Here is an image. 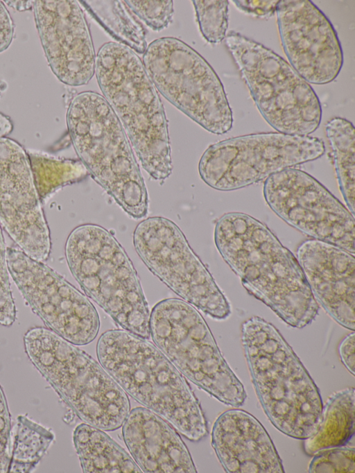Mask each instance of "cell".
Masks as SVG:
<instances>
[{
	"label": "cell",
	"mask_w": 355,
	"mask_h": 473,
	"mask_svg": "<svg viewBox=\"0 0 355 473\" xmlns=\"http://www.w3.org/2000/svg\"><path fill=\"white\" fill-rule=\"evenodd\" d=\"M214 241L248 292L288 325L303 328L315 320L319 304L297 258L266 225L226 213L216 223Z\"/></svg>",
	"instance_id": "cell-1"
},
{
	"label": "cell",
	"mask_w": 355,
	"mask_h": 473,
	"mask_svg": "<svg viewBox=\"0 0 355 473\" xmlns=\"http://www.w3.org/2000/svg\"><path fill=\"white\" fill-rule=\"evenodd\" d=\"M96 354L127 394L189 440L207 436L205 416L190 385L157 347L124 329H110L99 337Z\"/></svg>",
	"instance_id": "cell-2"
},
{
	"label": "cell",
	"mask_w": 355,
	"mask_h": 473,
	"mask_svg": "<svg viewBox=\"0 0 355 473\" xmlns=\"http://www.w3.org/2000/svg\"><path fill=\"white\" fill-rule=\"evenodd\" d=\"M241 341L254 389L273 426L304 440L322 419L319 390L279 330L259 316L241 325Z\"/></svg>",
	"instance_id": "cell-3"
},
{
	"label": "cell",
	"mask_w": 355,
	"mask_h": 473,
	"mask_svg": "<svg viewBox=\"0 0 355 473\" xmlns=\"http://www.w3.org/2000/svg\"><path fill=\"white\" fill-rule=\"evenodd\" d=\"M95 73L143 168L162 183L173 169L168 121L141 58L125 45L107 42L96 57Z\"/></svg>",
	"instance_id": "cell-4"
},
{
	"label": "cell",
	"mask_w": 355,
	"mask_h": 473,
	"mask_svg": "<svg viewBox=\"0 0 355 473\" xmlns=\"http://www.w3.org/2000/svg\"><path fill=\"white\" fill-rule=\"evenodd\" d=\"M69 133L80 162L130 216L147 215V189L124 129L106 99L85 91L67 112Z\"/></svg>",
	"instance_id": "cell-5"
},
{
	"label": "cell",
	"mask_w": 355,
	"mask_h": 473,
	"mask_svg": "<svg viewBox=\"0 0 355 473\" xmlns=\"http://www.w3.org/2000/svg\"><path fill=\"white\" fill-rule=\"evenodd\" d=\"M24 345L33 365L80 420L108 431L123 425L128 396L91 356L45 327L29 329Z\"/></svg>",
	"instance_id": "cell-6"
},
{
	"label": "cell",
	"mask_w": 355,
	"mask_h": 473,
	"mask_svg": "<svg viewBox=\"0 0 355 473\" xmlns=\"http://www.w3.org/2000/svg\"><path fill=\"white\" fill-rule=\"evenodd\" d=\"M65 256L81 289L118 325L150 338V313L138 275L110 231L93 223L75 227L67 237Z\"/></svg>",
	"instance_id": "cell-7"
},
{
	"label": "cell",
	"mask_w": 355,
	"mask_h": 473,
	"mask_svg": "<svg viewBox=\"0 0 355 473\" xmlns=\"http://www.w3.org/2000/svg\"><path fill=\"white\" fill-rule=\"evenodd\" d=\"M150 334L155 345L195 385L225 404H244V386L196 307L182 299L161 300L150 314Z\"/></svg>",
	"instance_id": "cell-8"
},
{
	"label": "cell",
	"mask_w": 355,
	"mask_h": 473,
	"mask_svg": "<svg viewBox=\"0 0 355 473\" xmlns=\"http://www.w3.org/2000/svg\"><path fill=\"white\" fill-rule=\"evenodd\" d=\"M264 119L280 133L308 136L322 120L320 101L311 85L281 56L239 33L225 38Z\"/></svg>",
	"instance_id": "cell-9"
},
{
	"label": "cell",
	"mask_w": 355,
	"mask_h": 473,
	"mask_svg": "<svg viewBox=\"0 0 355 473\" xmlns=\"http://www.w3.org/2000/svg\"><path fill=\"white\" fill-rule=\"evenodd\" d=\"M143 64L159 93L204 129L216 135L232 129L233 113L223 85L190 46L176 37L158 38L147 46Z\"/></svg>",
	"instance_id": "cell-10"
},
{
	"label": "cell",
	"mask_w": 355,
	"mask_h": 473,
	"mask_svg": "<svg viewBox=\"0 0 355 473\" xmlns=\"http://www.w3.org/2000/svg\"><path fill=\"white\" fill-rule=\"evenodd\" d=\"M325 152L315 137L262 132L210 145L198 164L201 179L218 191H233L267 179L285 169L315 160Z\"/></svg>",
	"instance_id": "cell-11"
},
{
	"label": "cell",
	"mask_w": 355,
	"mask_h": 473,
	"mask_svg": "<svg viewBox=\"0 0 355 473\" xmlns=\"http://www.w3.org/2000/svg\"><path fill=\"white\" fill-rule=\"evenodd\" d=\"M133 244L148 269L185 302L215 320L230 316V302L174 222L162 216L143 220Z\"/></svg>",
	"instance_id": "cell-12"
},
{
	"label": "cell",
	"mask_w": 355,
	"mask_h": 473,
	"mask_svg": "<svg viewBox=\"0 0 355 473\" xmlns=\"http://www.w3.org/2000/svg\"><path fill=\"white\" fill-rule=\"evenodd\" d=\"M6 261L24 300L49 329L75 345H87L96 338L98 313L84 294L20 248L8 247Z\"/></svg>",
	"instance_id": "cell-13"
},
{
	"label": "cell",
	"mask_w": 355,
	"mask_h": 473,
	"mask_svg": "<svg viewBox=\"0 0 355 473\" xmlns=\"http://www.w3.org/2000/svg\"><path fill=\"white\" fill-rule=\"evenodd\" d=\"M263 193L270 209L288 224L354 255V216L313 176L285 169L266 180Z\"/></svg>",
	"instance_id": "cell-14"
},
{
	"label": "cell",
	"mask_w": 355,
	"mask_h": 473,
	"mask_svg": "<svg viewBox=\"0 0 355 473\" xmlns=\"http://www.w3.org/2000/svg\"><path fill=\"white\" fill-rule=\"evenodd\" d=\"M0 223L21 250L46 261L51 243L27 151L16 141L0 137Z\"/></svg>",
	"instance_id": "cell-15"
},
{
	"label": "cell",
	"mask_w": 355,
	"mask_h": 473,
	"mask_svg": "<svg viewBox=\"0 0 355 473\" xmlns=\"http://www.w3.org/2000/svg\"><path fill=\"white\" fill-rule=\"evenodd\" d=\"M276 13L291 66L310 83L324 85L334 80L343 64V52L326 15L309 0H281Z\"/></svg>",
	"instance_id": "cell-16"
},
{
	"label": "cell",
	"mask_w": 355,
	"mask_h": 473,
	"mask_svg": "<svg viewBox=\"0 0 355 473\" xmlns=\"http://www.w3.org/2000/svg\"><path fill=\"white\" fill-rule=\"evenodd\" d=\"M49 64L70 86L87 84L95 72L96 53L85 14L77 1L37 0L33 5Z\"/></svg>",
	"instance_id": "cell-17"
},
{
	"label": "cell",
	"mask_w": 355,
	"mask_h": 473,
	"mask_svg": "<svg viewBox=\"0 0 355 473\" xmlns=\"http://www.w3.org/2000/svg\"><path fill=\"white\" fill-rule=\"evenodd\" d=\"M296 255L317 302L338 323L354 331V255L334 244L310 239L299 246Z\"/></svg>",
	"instance_id": "cell-18"
},
{
	"label": "cell",
	"mask_w": 355,
	"mask_h": 473,
	"mask_svg": "<svg viewBox=\"0 0 355 473\" xmlns=\"http://www.w3.org/2000/svg\"><path fill=\"white\" fill-rule=\"evenodd\" d=\"M211 445L227 472H284L266 429L244 410L230 409L216 418L211 430Z\"/></svg>",
	"instance_id": "cell-19"
},
{
	"label": "cell",
	"mask_w": 355,
	"mask_h": 473,
	"mask_svg": "<svg viewBox=\"0 0 355 473\" xmlns=\"http://www.w3.org/2000/svg\"><path fill=\"white\" fill-rule=\"evenodd\" d=\"M125 444L142 472L196 473L192 457L179 433L148 408L130 411L122 425Z\"/></svg>",
	"instance_id": "cell-20"
},
{
	"label": "cell",
	"mask_w": 355,
	"mask_h": 473,
	"mask_svg": "<svg viewBox=\"0 0 355 473\" xmlns=\"http://www.w3.org/2000/svg\"><path fill=\"white\" fill-rule=\"evenodd\" d=\"M73 441L83 472H142L125 449L103 430L87 423L80 424L73 431Z\"/></svg>",
	"instance_id": "cell-21"
},
{
	"label": "cell",
	"mask_w": 355,
	"mask_h": 473,
	"mask_svg": "<svg viewBox=\"0 0 355 473\" xmlns=\"http://www.w3.org/2000/svg\"><path fill=\"white\" fill-rule=\"evenodd\" d=\"M354 388H347L332 395L322 410L317 430L304 439L305 453L313 456L325 449L345 445L354 434Z\"/></svg>",
	"instance_id": "cell-22"
},
{
	"label": "cell",
	"mask_w": 355,
	"mask_h": 473,
	"mask_svg": "<svg viewBox=\"0 0 355 473\" xmlns=\"http://www.w3.org/2000/svg\"><path fill=\"white\" fill-rule=\"evenodd\" d=\"M89 15L118 43L138 53L147 48L146 30L125 1H80Z\"/></svg>",
	"instance_id": "cell-23"
},
{
	"label": "cell",
	"mask_w": 355,
	"mask_h": 473,
	"mask_svg": "<svg viewBox=\"0 0 355 473\" xmlns=\"http://www.w3.org/2000/svg\"><path fill=\"white\" fill-rule=\"evenodd\" d=\"M55 440L50 429L19 415L12 430L10 459L8 472H32Z\"/></svg>",
	"instance_id": "cell-24"
},
{
	"label": "cell",
	"mask_w": 355,
	"mask_h": 473,
	"mask_svg": "<svg viewBox=\"0 0 355 473\" xmlns=\"http://www.w3.org/2000/svg\"><path fill=\"white\" fill-rule=\"evenodd\" d=\"M327 137L333 152L338 185L349 212L354 216L355 130L342 117H334L325 125Z\"/></svg>",
	"instance_id": "cell-25"
},
{
	"label": "cell",
	"mask_w": 355,
	"mask_h": 473,
	"mask_svg": "<svg viewBox=\"0 0 355 473\" xmlns=\"http://www.w3.org/2000/svg\"><path fill=\"white\" fill-rule=\"evenodd\" d=\"M27 153L35 187L42 200L58 189L82 180L88 173L79 160L60 159L35 150Z\"/></svg>",
	"instance_id": "cell-26"
},
{
	"label": "cell",
	"mask_w": 355,
	"mask_h": 473,
	"mask_svg": "<svg viewBox=\"0 0 355 473\" xmlns=\"http://www.w3.org/2000/svg\"><path fill=\"white\" fill-rule=\"evenodd\" d=\"M193 3L203 37L211 44L220 43L227 35L229 1L195 0Z\"/></svg>",
	"instance_id": "cell-27"
},
{
	"label": "cell",
	"mask_w": 355,
	"mask_h": 473,
	"mask_svg": "<svg viewBox=\"0 0 355 473\" xmlns=\"http://www.w3.org/2000/svg\"><path fill=\"white\" fill-rule=\"evenodd\" d=\"M309 465L311 473H354L355 449L339 446L321 450L314 455Z\"/></svg>",
	"instance_id": "cell-28"
},
{
	"label": "cell",
	"mask_w": 355,
	"mask_h": 473,
	"mask_svg": "<svg viewBox=\"0 0 355 473\" xmlns=\"http://www.w3.org/2000/svg\"><path fill=\"white\" fill-rule=\"evenodd\" d=\"M130 10L151 29L159 31L172 21L173 1H124Z\"/></svg>",
	"instance_id": "cell-29"
},
{
	"label": "cell",
	"mask_w": 355,
	"mask_h": 473,
	"mask_svg": "<svg viewBox=\"0 0 355 473\" xmlns=\"http://www.w3.org/2000/svg\"><path fill=\"white\" fill-rule=\"evenodd\" d=\"M17 320V309L10 285L6 248L0 227V325L10 327Z\"/></svg>",
	"instance_id": "cell-30"
},
{
	"label": "cell",
	"mask_w": 355,
	"mask_h": 473,
	"mask_svg": "<svg viewBox=\"0 0 355 473\" xmlns=\"http://www.w3.org/2000/svg\"><path fill=\"white\" fill-rule=\"evenodd\" d=\"M11 415L3 390L0 385V473L8 472L10 459Z\"/></svg>",
	"instance_id": "cell-31"
},
{
	"label": "cell",
	"mask_w": 355,
	"mask_h": 473,
	"mask_svg": "<svg viewBox=\"0 0 355 473\" xmlns=\"http://www.w3.org/2000/svg\"><path fill=\"white\" fill-rule=\"evenodd\" d=\"M279 1L234 0L238 9L261 18H268L276 12Z\"/></svg>",
	"instance_id": "cell-32"
},
{
	"label": "cell",
	"mask_w": 355,
	"mask_h": 473,
	"mask_svg": "<svg viewBox=\"0 0 355 473\" xmlns=\"http://www.w3.org/2000/svg\"><path fill=\"white\" fill-rule=\"evenodd\" d=\"M14 25L9 12L0 1V53L6 50L12 43Z\"/></svg>",
	"instance_id": "cell-33"
},
{
	"label": "cell",
	"mask_w": 355,
	"mask_h": 473,
	"mask_svg": "<svg viewBox=\"0 0 355 473\" xmlns=\"http://www.w3.org/2000/svg\"><path fill=\"white\" fill-rule=\"evenodd\" d=\"M340 360L347 370L354 376L355 334L354 331L347 335L338 347Z\"/></svg>",
	"instance_id": "cell-34"
},
{
	"label": "cell",
	"mask_w": 355,
	"mask_h": 473,
	"mask_svg": "<svg viewBox=\"0 0 355 473\" xmlns=\"http://www.w3.org/2000/svg\"><path fill=\"white\" fill-rule=\"evenodd\" d=\"M13 128L10 119L0 112V137L9 135Z\"/></svg>",
	"instance_id": "cell-35"
},
{
	"label": "cell",
	"mask_w": 355,
	"mask_h": 473,
	"mask_svg": "<svg viewBox=\"0 0 355 473\" xmlns=\"http://www.w3.org/2000/svg\"><path fill=\"white\" fill-rule=\"evenodd\" d=\"M0 92H1V86H0Z\"/></svg>",
	"instance_id": "cell-36"
}]
</instances>
